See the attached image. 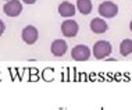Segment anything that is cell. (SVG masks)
I'll return each mask as SVG.
<instances>
[{
  "label": "cell",
  "instance_id": "obj_1",
  "mask_svg": "<svg viewBox=\"0 0 132 110\" xmlns=\"http://www.w3.org/2000/svg\"><path fill=\"white\" fill-rule=\"evenodd\" d=\"M111 52H113V46L107 41H97L93 45V56L99 60L107 57Z\"/></svg>",
  "mask_w": 132,
  "mask_h": 110
},
{
  "label": "cell",
  "instance_id": "obj_2",
  "mask_svg": "<svg viewBox=\"0 0 132 110\" xmlns=\"http://www.w3.org/2000/svg\"><path fill=\"white\" fill-rule=\"evenodd\" d=\"M3 11L9 17H18L22 11V3L21 0H9L3 6Z\"/></svg>",
  "mask_w": 132,
  "mask_h": 110
},
{
  "label": "cell",
  "instance_id": "obj_3",
  "mask_svg": "<svg viewBox=\"0 0 132 110\" xmlns=\"http://www.w3.org/2000/svg\"><path fill=\"white\" fill-rule=\"evenodd\" d=\"M99 14L104 18H113L118 14V6L113 2H103L99 6Z\"/></svg>",
  "mask_w": 132,
  "mask_h": 110
},
{
  "label": "cell",
  "instance_id": "obj_4",
  "mask_svg": "<svg viewBox=\"0 0 132 110\" xmlns=\"http://www.w3.org/2000/svg\"><path fill=\"white\" fill-rule=\"evenodd\" d=\"M71 57L77 61H86L90 57V49L85 45H77L71 50Z\"/></svg>",
  "mask_w": 132,
  "mask_h": 110
},
{
  "label": "cell",
  "instance_id": "obj_5",
  "mask_svg": "<svg viewBox=\"0 0 132 110\" xmlns=\"http://www.w3.org/2000/svg\"><path fill=\"white\" fill-rule=\"evenodd\" d=\"M78 31H79V25H78V22L74 20H65L61 24V32L65 38L77 36Z\"/></svg>",
  "mask_w": 132,
  "mask_h": 110
},
{
  "label": "cell",
  "instance_id": "obj_6",
  "mask_svg": "<svg viewBox=\"0 0 132 110\" xmlns=\"http://www.w3.org/2000/svg\"><path fill=\"white\" fill-rule=\"evenodd\" d=\"M21 35H22V41L25 42L27 45H34L35 42L38 41V38H39V32H38V29L34 25L25 27L22 29V34Z\"/></svg>",
  "mask_w": 132,
  "mask_h": 110
},
{
  "label": "cell",
  "instance_id": "obj_7",
  "mask_svg": "<svg viewBox=\"0 0 132 110\" xmlns=\"http://www.w3.org/2000/svg\"><path fill=\"white\" fill-rule=\"evenodd\" d=\"M50 49H52L53 56L61 57V56H64L65 52H67V42L63 41V39H56V41H53Z\"/></svg>",
  "mask_w": 132,
  "mask_h": 110
},
{
  "label": "cell",
  "instance_id": "obj_8",
  "mask_svg": "<svg viewBox=\"0 0 132 110\" xmlns=\"http://www.w3.org/2000/svg\"><path fill=\"white\" fill-rule=\"evenodd\" d=\"M59 13H60V15L65 17V18L74 17L75 15V6L71 4L70 2H63L59 6Z\"/></svg>",
  "mask_w": 132,
  "mask_h": 110
},
{
  "label": "cell",
  "instance_id": "obj_9",
  "mask_svg": "<svg viewBox=\"0 0 132 110\" xmlns=\"http://www.w3.org/2000/svg\"><path fill=\"white\" fill-rule=\"evenodd\" d=\"M90 29L95 34H104L107 31V22L102 18H93L90 22Z\"/></svg>",
  "mask_w": 132,
  "mask_h": 110
},
{
  "label": "cell",
  "instance_id": "obj_10",
  "mask_svg": "<svg viewBox=\"0 0 132 110\" xmlns=\"http://www.w3.org/2000/svg\"><path fill=\"white\" fill-rule=\"evenodd\" d=\"M77 7L78 10H79L81 14H84V15H86L92 11V0H77Z\"/></svg>",
  "mask_w": 132,
  "mask_h": 110
},
{
  "label": "cell",
  "instance_id": "obj_11",
  "mask_svg": "<svg viewBox=\"0 0 132 110\" xmlns=\"http://www.w3.org/2000/svg\"><path fill=\"white\" fill-rule=\"evenodd\" d=\"M120 53L121 56H129L132 53V39H124L120 43Z\"/></svg>",
  "mask_w": 132,
  "mask_h": 110
},
{
  "label": "cell",
  "instance_id": "obj_12",
  "mask_svg": "<svg viewBox=\"0 0 132 110\" xmlns=\"http://www.w3.org/2000/svg\"><path fill=\"white\" fill-rule=\"evenodd\" d=\"M4 31H6V25H4V22L0 20V36L3 35V32H4Z\"/></svg>",
  "mask_w": 132,
  "mask_h": 110
},
{
  "label": "cell",
  "instance_id": "obj_13",
  "mask_svg": "<svg viewBox=\"0 0 132 110\" xmlns=\"http://www.w3.org/2000/svg\"><path fill=\"white\" fill-rule=\"evenodd\" d=\"M24 3H25V4H34L35 2H36V0H22Z\"/></svg>",
  "mask_w": 132,
  "mask_h": 110
},
{
  "label": "cell",
  "instance_id": "obj_14",
  "mask_svg": "<svg viewBox=\"0 0 132 110\" xmlns=\"http://www.w3.org/2000/svg\"><path fill=\"white\" fill-rule=\"evenodd\" d=\"M129 29L132 31V21H131V24H129Z\"/></svg>",
  "mask_w": 132,
  "mask_h": 110
}]
</instances>
